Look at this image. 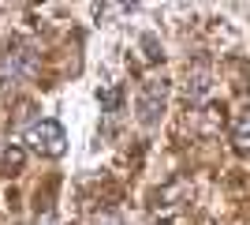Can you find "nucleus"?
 <instances>
[{
	"label": "nucleus",
	"instance_id": "f257e3e1",
	"mask_svg": "<svg viewBox=\"0 0 250 225\" xmlns=\"http://www.w3.org/2000/svg\"><path fill=\"white\" fill-rule=\"evenodd\" d=\"M38 75V49L22 38H11L0 53V86H19Z\"/></svg>",
	"mask_w": 250,
	"mask_h": 225
},
{
	"label": "nucleus",
	"instance_id": "0eeeda50",
	"mask_svg": "<svg viewBox=\"0 0 250 225\" xmlns=\"http://www.w3.org/2000/svg\"><path fill=\"white\" fill-rule=\"evenodd\" d=\"M94 225H124V218L116 214V210H101V214L94 218Z\"/></svg>",
	"mask_w": 250,
	"mask_h": 225
},
{
	"label": "nucleus",
	"instance_id": "7ed1b4c3",
	"mask_svg": "<svg viewBox=\"0 0 250 225\" xmlns=\"http://www.w3.org/2000/svg\"><path fill=\"white\" fill-rule=\"evenodd\" d=\"M165 105H168V79H149V83H142V90H138V120H142L146 128H153L157 120H161Z\"/></svg>",
	"mask_w": 250,
	"mask_h": 225
},
{
	"label": "nucleus",
	"instance_id": "20e7f679",
	"mask_svg": "<svg viewBox=\"0 0 250 225\" xmlns=\"http://www.w3.org/2000/svg\"><path fill=\"white\" fill-rule=\"evenodd\" d=\"M209 86H213V83H209V72H206V68H198V72L190 75V83H187V101H194V105H198L202 98L209 94Z\"/></svg>",
	"mask_w": 250,
	"mask_h": 225
},
{
	"label": "nucleus",
	"instance_id": "f03ea898",
	"mask_svg": "<svg viewBox=\"0 0 250 225\" xmlns=\"http://www.w3.org/2000/svg\"><path fill=\"white\" fill-rule=\"evenodd\" d=\"M26 143H30L34 154H42V158H63V150H67V131H63L60 120H34L30 128H26Z\"/></svg>",
	"mask_w": 250,
	"mask_h": 225
},
{
	"label": "nucleus",
	"instance_id": "6e6552de",
	"mask_svg": "<svg viewBox=\"0 0 250 225\" xmlns=\"http://www.w3.org/2000/svg\"><path fill=\"white\" fill-rule=\"evenodd\" d=\"M142 45H146V56H149V60H157V56H161V53H157V38H153V34H146V38H142Z\"/></svg>",
	"mask_w": 250,
	"mask_h": 225
},
{
	"label": "nucleus",
	"instance_id": "39448f33",
	"mask_svg": "<svg viewBox=\"0 0 250 225\" xmlns=\"http://www.w3.org/2000/svg\"><path fill=\"white\" fill-rule=\"evenodd\" d=\"M231 143H235V150H250V109L235 117V124H231Z\"/></svg>",
	"mask_w": 250,
	"mask_h": 225
},
{
	"label": "nucleus",
	"instance_id": "423d86ee",
	"mask_svg": "<svg viewBox=\"0 0 250 225\" xmlns=\"http://www.w3.org/2000/svg\"><path fill=\"white\" fill-rule=\"evenodd\" d=\"M19 165H22V150L19 147H8L0 154V173H11V169H19Z\"/></svg>",
	"mask_w": 250,
	"mask_h": 225
}]
</instances>
